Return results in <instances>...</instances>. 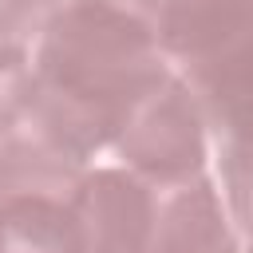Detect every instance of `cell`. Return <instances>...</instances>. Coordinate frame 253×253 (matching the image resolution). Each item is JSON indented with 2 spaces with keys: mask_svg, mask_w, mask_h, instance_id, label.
Returning a JSON list of instances; mask_svg holds the SVG:
<instances>
[{
  "mask_svg": "<svg viewBox=\"0 0 253 253\" xmlns=\"http://www.w3.org/2000/svg\"><path fill=\"white\" fill-rule=\"evenodd\" d=\"M213 162L229 217L241 233V249L253 253V146H217Z\"/></svg>",
  "mask_w": 253,
  "mask_h": 253,
  "instance_id": "cell-7",
  "label": "cell"
},
{
  "mask_svg": "<svg viewBox=\"0 0 253 253\" xmlns=\"http://www.w3.org/2000/svg\"><path fill=\"white\" fill-rule=\"evenodd\" d=\"M146 253H245L213 174L158 190Z\"/></svg>",
  "mask_w": 253,
  "mask_h": 253,
  "instance_id": "cell-6",
  "label": "cell"
},
{
  "mask_svg": "<svg viewBox=\"0 0 253 253\" xmlns=\"http://www.w3.org/2000/svg\"><path fill=\"white\" fill-rule=\"evenodd\" d=\"M170 75L154 24L95 0H67L32 43L36 95L24 126L95 166L130 111Z\"/></svg>",
  "mask_w": 253,
  "mask_h": 253,
  "instance_id": "cell-1",
  "label": "cell"
},
{
  "mask_svg": "<svg viewBox=\"0 0 253 253\" xmlns=\"http://www.w3.org/2000/svg\"><path fill=\"white\" fill-rule=\"evenodd\" d=\"M67 0H0V43L32 47Z\"/></svg>",
  "mask_w": 253,
  "mask_h": 253,
  "instance_id": "cell-9",
  "label": "cell"
},
{
  "mask_svg": "<svg viewBox=\"0 0 253 253\" xmlns=\"http://www.w3.org/2000/svg\"><path fill=\"white\" fill-rule=\"evenodd\" d=\"M95 4H107V8H119V12H130V16H138V20H146V24H162V12H166V4L170 0H95Z\"/></svg>",
  "mask_w": 253,
  "mask_h": 253,
  "instance_id": "cell-10",
  "label": "cell"
},
{
  "mask_svg": "<svg viewBox=\"0 0 253 253\" xmlns=\"http://www.w3.org/2000/svg\"><path fill=\"white\" fill-rule=\"evenodd\" d=\"M158 190L119 162H95L71 202L79 253H146Z\"/></svg>",
  "mask_w": 253,
  "mask_h": 253,
  "instance_id": "cell-5",
  "label": "cell"
},
{
  "mask_svg": "<svg viewBox=\"0 0 253 253\" xmlns=\"http://www.w3.org/2000/svg\"><path fill=\"white\" fill-rule=\"evenodd\" d=\"M32 95H36L32 47H8V43H0V142L28 123Z\"/></svg>",
  "mask_w": 253,
  "mask_h": 253,
  "instance_id": "cell-8",
  "label": "cell"
},
{
  "mask_svg": "<svg viewBox=\"0 0 253 253\" xmlns=\"http://www.w3.org/2000/svg\"><path fill=\"white\" fill-rule=\"evenodd\" d=\"M91 166L20 126L0 142V253H79L75 190Z\"/></svg>",
  "mask_w": 253,
  "mask_h": 253,
  "instance_id": "cell-3",
  "label": "cell"
},
{
  "mask_svg": "<svg viewBox=\"0 0 253 253\" xmlns=\"http://www.w3.org/2000/svg\"><path fill=\"white\" fill-rule=\"evenodd\" d=\"M111 158L154 190L186 186L210 174L213 134L178 71L130 111V119L111 142Z\"/></svg>",
  "mask_w": 253,
  "mask_h": 253,
  "instance_id": "cell-4",
  "label": "cell"
},
{
  "mask_svg": "<svg viewBox=\"0 0 253 253\" xmlns=\"http://www.w3.org/2000/svg\"><path fill=\"white\" fill-rule=\"evenodd\" d=\"M158 40L194 91L213 150L253 146V0H170Z\"/></svg>",
  "mask_w": 253,
  "mask_h": 253,
  "instance_id": "cell-2",
  "label": "cell"
}]
</instances>
